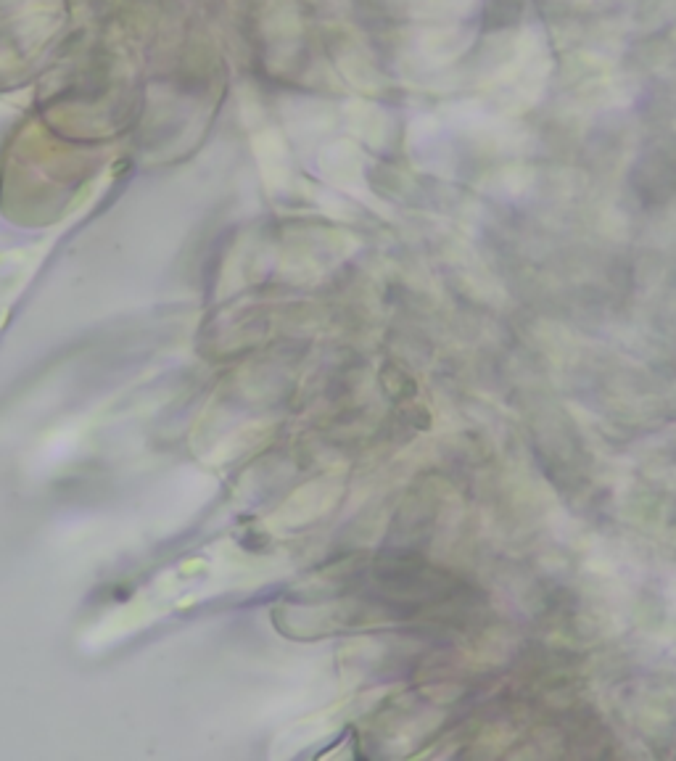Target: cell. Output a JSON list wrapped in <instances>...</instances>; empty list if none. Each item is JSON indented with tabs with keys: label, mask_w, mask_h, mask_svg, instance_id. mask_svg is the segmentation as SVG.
I'll return each mask as SVG.
<instances>
[{
	"label": "cell",
	"mask_w": 676,
	"mask_h": 761,
	"mask_svg": "<svg viewBox=\"0 0 676 761\" xmlns=\"http://www.w3.org/2000/svg\"><path fill=\"white\" fill-rule=\"evenodd\" d=\"M476 40V32L460 22L434 24L418 35V56L428 67H449L463 56Z\"/></svg>",
	"instance_id": "cell-1"
},
{
	"label": "cell",
	"mask_w": 676,
	"mask_h": 761,
	"mask_svg": "<svg viewBox=\"0 0 676 761\" xmlns=\"http://www.w3.org/2000/svg\"><path fill=\"white\" fill-rule=\"evenodd\" d=\"M478 0H407V14L420 22H463L476 11Z\"/></svg>",
	"instance_id": "cell-2"
},
{
	"label": "cell",
	"mask_w": 676,
	"mask_h": 761,
	"mask_svg": "<svg viewBox=\"0 0 676 761\" xmlns=\"http://www.w3.org/2000/svg\"><path fill=\"white\" fill-rule=\"evenodd\" d=\"M346 122L354 127V133L365 138L368 143H383L386 141V133H389V117L386 111L378 109L370 101H349L344 106Z\"/></svg>",
	"instance_id": "cell-3"
},
{
	"label": "cell",
	"mask_w": 676,
	"mask_h": 761,
	"mask_svg": "<svg viewBox=\"0 0 676 761\" xmlns=\"http://www.w3.org/2000/svg\"><path fill=\"white\" fill-rule=\"evenodd\" d=\"M338 67L344 72V77L352 82L357 90H365V93H375L381 90V74L375 72V67L368 61V56L360 51H346L341 59H338Z\"/></svg>",
	"instance_id": "cell-4"
}]
</instances>
